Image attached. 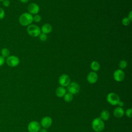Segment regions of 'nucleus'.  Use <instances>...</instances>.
Masks as SVG:
<instances>
[{"label": "nucleus", "mask_w": 132, "mask_h": 132, "mask_svg": "<svg viewBox=\"0 0 132 132\" xmlns=\"http://www.w3.org/2000/svg\"><path fill=\"white\" fill-rule=\"evenodd\" d=\"M19 21L20 24L22 26H28L33 22V16L28 12L23 13L20 16Z\"/></svg>", "instance_id": "obj_1"}, {"label": "nucleus", "mask_w": 132, "mask_h": 132, "mask_svg": "<svg viewBox=\"0 0 132 132\" xmlns=\"http://www.w3.org/2000/svg\"><path fill=\"white\" fill-rule=\"evenodd\" d=\"M92 128L96 132L102 131L105 127L104 121L100 118H95L92 122Z\"/></svg>", "instance_id": "obj_2"}, {"label": "nucleus", "mask_w": 132, "mask_h": 132, "mask_svg": "<svg viewBox=\"0 0 132 132\" xmlns=\"http://www.w3.org/2000/svg\"><path fill=\"white\" fill-rule=\"evenodd\" d=\"M28 34L32 37H37L41 34L40 28L35 24H30L27 28Z\"/></svg>", "instance_id": "obj_3"}, {"label": "nucleus", "mask_w": 132, "mask_h": 132, "mask_svg": "<svg viewBox=\"0 0 132 132\" xmlns=\"http://www.w3.org/2000/svg\"><path fill=\"white\" fill-rule=\"evenodd\" d=\"M106 98L107 102L110 105L113 106L118 105L119 102L120 101L119 95L114 92H110L108 93Z\"/></svg>", "instance_id": "obj_4"}, {"label": "nucleus", "mask_w": 132, "mask_h": 132, "mask_svg": "<svg viewBox=\"0 0 132 132\" xmlns=\"http://www.w3.org/2000/svg\"><path fill=\"white\" fill-rule=\"evenodd\" d=\"M20 59L18 57L14 55H10L6 59L7 64L11 67H15L20 63Z\"/></svg>", "instance_id": "obj_5"}, {"label": "nucleus", "mask_w": 132, "mask_h": 132, "mask_svg": "<svg viewBox=\"0 0 132 132\" xmlns=\"http://www.w3.org/2000/svg\"><path fill=\"white\" fill-rule=\"evenodd\" d=\"M40 128V124L36 121H31L27 126V129L29 132H39Z\"/></svg>", "instance_id": "obj_6"}, {"label": "nucleus", "mask_w": 132, "mask_h": 132, "mask_svg": "<svg viewBox=\"0 0 132 132\" xmlns=\"http://www.w3.org/2000/svg\"><path fill=\"white\" fill-rule=\"evenodd\" d=\"M67 87L69 92L71 93L72 94H76L79 92V85L76 82H70V84Z\"/></svg>", "instance_id": "obj_7"}, {"label": "nucleus", "mask_w": 132, "mask_h": 132, "mask_svg": "<svg viewBox=\"0 0 132 132\" xmlns=\"http://www.w3.org/2000/svg\"><path fill=\"white\" fill-rule=\"evenodd\" d=\"M70 78L67 74H64L61 75L58 79V82L59 85L61 87H67L70 83Z\"/></svg>", "instance_id": "obj_8"}, {"label": "nucleus", "mask_w": 132, "mask_h": 132, "mask_svg": "<svg viewBox=\"0 0 132 132\" xmlns=\"http://www.w3.org/2000/svg\"><path fill=\"white\" fill-rule=\"evenodd\" d=\"M114 79L120 82L124 80L125 78V73L122 70L117 69L114 71L113 74Z\"/></svg>", "instance_id": "obj_9"}, {"label": "nucleus", "mask_w": 132, "mask_h": 132, "mask_svg": "<svg viewBox=\"0 0 132 132\" xmlns=\"http://www.w3.org/2000/svg\"><path fill=\"white\" fill-rule=\"evenodd\" d=\"M28 13L31 14H37L40 10V7L36 3H30L28 5L27 7Z\"/></svg>", "instance_id": "obj_10"}, {"label": "nucleus", "mask_w": 132, "mask_h": 132, "mask_svg": "<svg viewBox=\"0 0 132 132\" xmlns=\"http://www.w3.org/2000/svg\"><path fill=\"white\" fill-rule=\"evenodd\" d=\"M87 79L89 83L94 84L98 80V75L95 72H90L87 76Z\"/></svg>", "instance_id": "obj_11"}, {"label": "nucleus", "mask_w": 132, "mask_h": 132, "mask_svg": "<svg viewBox=\"0 0 132 132\" xmlns=\"http://www.w3.org/2000/svg\"><path fill=\"white\" fill-rule=\"evenodd\" d=\"M52 119L50 117H45L43 118L41 121V125L44 128H47L50 127L52 124Z\"/></svg>", "instance_id": "obj_12"}, {"label": "nucleus", "mask_w": 132, "mask_h": 132, "mask_svg": "<svg viewBox=\"0 0 132 132\" xmlns=\"http://www.w3.org/2000/svg\"><path fill=\"white\" fill-rule=\"evenodd\" d=\"M113 113L115 117L118 118H121L124 114V110L122 107H118L114 109Z\"/></svg>", "instance_id": "obj_13"}, {"label": "nucleus", "mask_w": 132, "mask_h": 132, "mask_svg": "<svg viewBox=\"0 0 132 132\" xmlns=\"http://www.w3.org/2000/svg\"><path fill=\"white\" fill-rule=\"evenodd\" d=\"M52 30V26L51 24L46 23L42 25L41 29V31L42 32V33L47 34L48 33H50Z\"/></svg>", "instance_id": "obj_14"}, {"label": "nucleus", "mask_w": 132, "mask_h": 132, "mask_svg": "<svg viewBox=\"0 0 132 132\" xmlns=\"http://www.w3.org/2000/svg\"><path fill=\"white\" fill-rule=\"evenodd\" d=\"M66 93V90L63 87H59L56 89V94L59 97H63Z\"/></svg>", "instance_id": "obj_15"}, {"label": "nucleus", "mask_w": 132, "mask_h": 132, "mask_svg": "<svg viewBox=\"0 0 132 132\" xmlns=\"http://www.w3.org/2000/svg\"><path fill=\"white\" fill-rule=\"evenodd\" d=\"M100 117L103 121H107L110 118V113L108 110H104L101 112Z\"/></svg>", "instance_id": "obj_16"}, {"label": "nucleus", "mask_w": 132, "mask_h": 132, "mask_svg": "<svg viewBox=\"0 0 132 132\" xmlns=\"http://www.w3.org/2000/svg\"><path fill=\"white\" fill-rule=\"evenodd\" d=\"M90 68L94 72H96L100 70V64L97 61H93L90 64Z\"/></svg>", "instance_id": "obj_17"}, {"label": "nucleus", "mask_w": 132, "mask_h": 132, "mask_svg": "<svg viewBox=\"0 0 132 132\" xmlns=\"http://www.w3.org/2000/svg\"><path fill=\"white\" fill-rule=\"evenodd\" d=\"M1 56H3L4 58H7L10 56V51L8 48H3L1 50Z\"/></svg>", "instance_id": "obj_18"}, {"label": "nucleus", "mask_w": 132, "mask_h": 132, "mask_svg": "<svg viewBox=\"0 0 132 132\" xmlns=\"http://www.w3.org/2000/svg\"><path fill=\"white\" fill-rule=\"evenodd\" d=\"M63 97H64V100L66 102H70L73 100V94H72L69 92L66 93L65 95L63 96Z\"/></svg>", "instance_id": "obj_19"}, {"label": "nucleus", "mask_w": 132, "mask_h": 132, "mask_svg": "<svg viewBox=\"0 0 132 132\" xmlns=\"http://www.w3.org/2000/svg\"><path fill=\"white\" fill-rule=\"evenodd\" d=\"M127 66V62L125 60H121L119 63V67L121 69V70L125 69Z\"/></svg>", "instance_id": "obj_20"}, {"label": "nucleus", "mask_w": 132, "mask_h": 132, "mask_svg": "<svg viewBox=\"0 0 132 132\" xmlns=\"http://www.w3.org/2000/svg\"><path fill=\"white\" fill-rule=\"evenodd\" d=\"M130 21L127 17H124L122 20V23L124 26H128L130 24Z\"/></svg>", "instance_id": "obj_21"}, {"label": "nucleus", "mask_w": 132, "mask_h": 132, "mask_svg": "<svg viewBox=\"0 0 132 132\" xmlns=\"http://www.w3.org/2000/svg\"><path fill=\"white\" fill-rule=\"evenodd\" d=\"M39 39L42 41H45L47 39V36L46 34H44V33H41L39 35Z\"/></svg>", "instance_id": "obj_22"}, {"label": "nucleus", "mask_w": 132, "mask_h": 132, "mask_svg": "<svg viewBox=\"0 0 132 132\" xmlns=\"http://www.w3.org/2000/svg\"><path fill=\"white\" fill-rule=\"evenodd\" d=\"M41 20V16L39 14H36L33 16V21L35 22H40Z\"/></svg>", "instance_id": "obj_23"}, {"label": "nucleus", "mask_w": 132, "mask_h": 132, "mask_svg": "<svg viewBox=\"0 0 132 132\" xmlns=\"http://www.w3.org/2000/svg\"><path fill=\"white\" fill-rule=\"evenodd\" d=\"M125 114L127 117L131 118L132 116V109L131 108L127 109L125 111Z\"/></svg>", "instance_id": "obj_24"}, {"label": "nucleus", "mask_w": 132, "mask_h": 132, "mask_svg": "<svg viewBox=\"0 0 132 132\" xmlns=\"http://www.w3.org/2000/svg\"><path fill=\"white\" fill-rule=\"evenodd\" d=\"M5 16V12L3 8H0V20L3 19Z\"/></svg>", "instance_id": "obj_25"}, {"label": "nucleus", "mask_w": 132, "mask_h": 132, "mask_svg": "<svg viewBox=\"0 0 132 132\" xmlns=\"http://www.w3.org/2000/svg\"><path fill=\"white\" fill-rule=\"evenodd\" d=\"M10 1L9 0H4L3 1V5L5 7H8L10 5Z\"/></svg>", "instance_id": "obj_26"}, {"label": "nucleus", "mask_w": 132, "mask_h": 132, "mask_svg": "<svg viewBox=\"0 0 132 132\" xmlns=\"http://www.w3.org/2000/svg\"><path fill=\"white\" fill-rule=\"evenodd\" d=\"M5 62V58H4L3 56L0 55V67L4 65Z\"/></svg>", "instance_id": "obj_27"}, {"label": "nucleus", "mask_w": 132, "mask_h": 132, "mask_svg": "<svg viewBox=\"0 0 132 132\" xmlns=\"http://www.w3.org/2000/svg\"><path fill=\"white\" fill-rule=\"evenodd\" d=\"M127 18L130 20V21H132V11H130V12H129V14H128Z\"/></svg>", "instance_id": "obj_28"}, {"label": "nucleus", "mask_w": 132, "mask_h": 132, "mask_svg": "<svg viewBox=\"0 0 132 132\" xmlns=\"http://www.w3.org/2000/svg\"><path fill=\"white\" fill-rule=\"evenodd\" d=\"M118 105H119L120 106V107H123V106H124V103H123V102H122V101H120L119 102V103H118Z\"/></svg>", "instance_id": "obj_29"}, {"label": "nucleus", "mask_w": 132, "mask_h": 132, "mask_svg": "<svg viewBox=\"0 0 132 132\" xmlns=\"http://www.w3.org/2000/svg\"><path fill=\"white\" fill-rule=\"evenodd\" d=\"M39 132H47V130L46 129V128H43V129H40V130L39 131Z\"/></svg>", "instance_id": "obj_30"}, {"label": "nucleus", "mask_w": 132, "mask_h": 132, "mask_svg": "<svg viewBox=\"0 0 132 132\" xmlns=\"http://www.w3.org/2000/svg\"><path fill=\"white\" fill-rule=\"evenodd\" d=\"M29 0H20V1L22 3H26L28 2Z\"/></svg>", "instance_id": "obj_31"}, {"label": "nucleus", "mask_w": 132, "mask_h": 132, "mask_svg": "<svg viewBox=\"0 0 132 132\" xmlns=\"http://www.w3.org/2000/svg\"><path fill=\"white\" fill-rule=\"evenodd\" d=\"M4 0H0V1H1V2H3Z\"/></svg>", "instance_id": "obj_32"}]
</instances>
